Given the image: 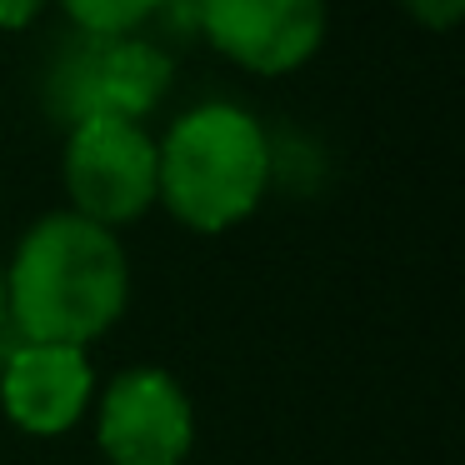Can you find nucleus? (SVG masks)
Instances as JSON below:
<instances>
[{
    "mask_svg": "<svg viewBox=\"0 0 465 465\" xmlns=\"http://www.w3.org/2000/svg\"><path fill=\"white\" fill-rule=\"evenodd\" d=\"M91 411L105 465H185L195 450L191 391L161 365L115 371Z\"/></svg>",
    "mask_w": 465,
    "mask_h": 465,
    "instance_id": "4",
    "label": "nucleus"
},
{
    "mask_svg": "<svg viewBox=\"0 0 465 465\" xmlns=\"http://www.w3.org/2000/svg\"><path fill=\"white\" fill-rule=\"evenodd\" d=\"M65 195L85 221L131 225L155 205V141L141 121H85L65 135Z\"/></svg>",
    "mask_w": 465,
    "mask_h": 465,
    "instance_id": "5",
    "label": "nucleus"
},
{
    "mask_svg": "<svg viewBox=\"0 0 465 465\" xmlns=\"http://www.w3.org/2000/svg\"><path fill=\"white\" fill-rule=\"evenodd\" d=\"M131 305V261L115 231L75 211H51L5 261V311L15 341L91 351Z\"/></svg>",
    "mask_w": 465,
    "mask_h": 465,
    "instance_id": "1",
    "label": "nucleus"
},
{
    "mask_svg": "<svg viewBox=\"0 0 465 465\" xmlns=\"http://www.w3.org/2000/svg\"><path fill=\"white\" fill-rule=\"evenodd\" d=\"M45 0H0V31H21L41 15Z\"/></svg>",
    "mask_w": 465,
    "mask_h": 465,
    "instance_id": "11",
    "label": "nucleus"
},
{
    "mask_svg": "<svg viewBox=\"0 0 465 465\" xmlns=\"http://www.w3.org/2000/svg\"><path fill=\"white\" fill-rule=\"evenodd\" d=\"M171 91V55L145 35H75L45 75V111L55 125L141 121Z\"/></svg>",
    "mask_w": 465,
    "mask_h": 465,
    "instance_id": "3",
    "label": "nucleus"
},
{
    "mask_svg": "<svg viewBox=\"0 0 465 465\" xmlns=\"http://www.w3.org/2000/svg\"><path fill=\"white\" fill-rule=\"evenodd\" d=\"M75 35H141L155 0H61Z\"/></svg>",
    "mask_w": 465,
    "mask_h": 465,
    "instance_id": "8",
    "label": "nucleus"
},
{
    "mask_svg": "<svg viewBox=\"0 0 465 465\" xmlns=\"http://www.w3.org/2000/svg\"><path fill=\"white\" fill-rule=\"evenodd\" d=\"M405 11H411L425 31H450V25L460 21L465 0H405Z\"/></svg>",
    "mask_w": 465,
    "mask_h": 465,
    "instance_id": "10",
    "label": "nucleus"
},
{
    "mask_svg": "<svg viewBox=\"0 0 465 465\" xmlns=\"http://www.w3.org/2000/svg\"><path fill=\"white\" fill-rule=\"evenodd\" d=\"M271 135L241 105H195L155 145V201L195 235L235 231L271 191Z\"/></svg>",
    "mask_w": 465,
    "mask_h": 465,
    "instance_id": "2",
    "label": "nucleus"
},
{
    "mask_svg": "<svg viewBox=\"0 0 465 465\" xmlns=\"http://www.w3.org/2000/svg\"><path fill=\"white\" fill-rule=\"evenodd\" d=\"M11 331V311H5V261H0V335Z\"/></svg>",
    "mask_w": 465,
    "mask_h": 465,
    "instance_id": "12",
    "label": "nucleus"
},
{
    "mask_svg": "<svg viewBox=\"0 0 465 465\" xmlns=\"http://www.w3.org/2000/svg\"><path fill=\"white\" fill-rule=\"evenodd\" d=\"M95 371L81 345L11 341L0 355V411L25 435H65L91 415Z\"/></svg>",
    "mask_w": 465,
    "mask_h": 465,
    "instance_id": "7",
    "label": "nucleus"
},
{
    "mask_svg": "<svg viewBox=\"0 0 465 465\" xmlns=\"http://www.w3.org/2000/svg\"><path fill=\"white\" fill-rule=\"evenodd\" d=\"M151 21H161L171 41H195L201 35V0H155Z\"/></svg>",
    "mask_w": 465,
    "mask_h": 465,
    "instance_id": "9",
    "label": "nucleus"
},
{
    "mask_svg": "<svg viewBox=\"0 0 465 465\" xmlns=\"http://www.w3.org/2000/svg\"><path fill=\"white\" fill-rule=\"evenodd\" d=\"M325 0H201V41L255 75H291L321 51Z\"/></svg>",
    "mask_w": 465,
    "mask_h": 465,
    "instance_id": "6",
    "label": "nucleus"
}]
</instances>
